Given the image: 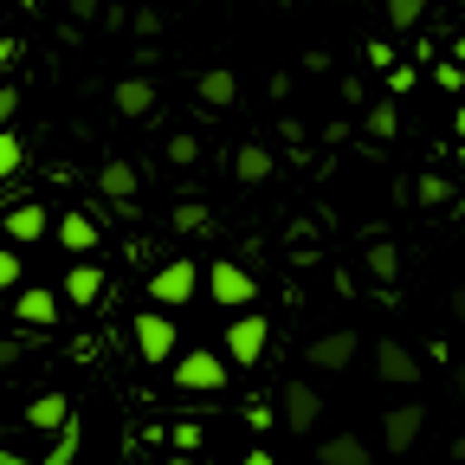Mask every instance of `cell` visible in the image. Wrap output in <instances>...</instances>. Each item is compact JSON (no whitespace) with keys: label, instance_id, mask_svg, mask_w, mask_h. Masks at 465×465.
<instances>
[{"label":"cell","instance_id":"cell-37","mask_svg":"<svg viewBox=\"0 0 465 465\" xmlns=\"http://www.w3.org/2000/svg\"><path fill=\"white\" fill-rule=\"evenodd\" d=\"M14 58H20V45H14V39H0V72H7ZM0 84H7V78H0Z\"/></svg>","mask_w":465,"mask_h":465},{"label":"cell","instance_id":"cell-23","mask_svg":"<svg viewBox=\"0 0 465 465\" xmlns=\"http://www.w3.org/2000/svg\"><path fill=\"white\" fill-rule=\"evenodd\" d=\"M381 14H388L394 33H414V26L427 20V0H381Z\"/></svg>","mask_w":465,"mask_h":465},{"label":"cell","instance_id":"cell-33","mask_svg":"<svg viewBox=\"0 0 465 465\" xmlns=\"http://www.w3.org/2000/svg\"><path fill=\"white\" fill-rule=\"evenodd\" d=\"M407 91H414V65H394L388 72V97H407Z\"/></svg>","mask_w":465,"mask_h":465},{"label":"cell","instance_id":"cell-10","mask_svg":"<svg viewBox=\"0 0 465 465\" xmlns=\"http://www.w3.org/2000/svg\"><path fill=\"white\" fill-rule=\"evenodd\" d=\"M375 375H381L388 388H414V381H420V356H414L407 342L381 336V342H375Z\"/></svg>","mask_w":465,"mask_h":465},{"label":"cell","instance_id":"cell-38","mask_svg":"<svg viewBox=\"0 0 465 465\" xmlns=\"http://www.w3.org/2000/svg\"><path fill=\"white\" fill-rule=\"evenodd\" d=\"M20 362V342H7V336H0V369H14Z\"/></svg>","mask_w":465,"mask_h":465},{"label":"cell","instance_id":"cell-16","mask_svg":"<svg viewBox=\"0 0 465 465\" xmlns=\"http://www.w3.org/2000/svg\"><path fill=\"white\" fill-rule=\"evenodd\" d=\"M52 232H58V246H65V252H97V220H91L84 207H72Z\"/></svg>","mask_w":465,"mask_h":465},{"label":"cell","instance_id":"cell-2","mask_svg":"<svg viewBox=\"0 0 465 465\" xmlns=\"http://www.w3.org/2000/svg\"><path fill=\"white\" fill-rule=\"evenodd\" d=\"M97 194H104L116 213H136V207H143V201H136V194H143V168H136L130 155L97 162Z\"/></svg>","mask_w":465,"mask_h":465},{"label":"cell","instance_id":"cell-22","mask_svg":"<svg viewBox=\"0 0 465 465\" xmlns=\"http://www.w3.org/2000/svg\"><path fill=\"white\" fill-rule=\"evenodd\" d=\"M414 201H420V207H446V201H459V188L446 182V174H440V168H427V174H420V182H414Z\"/></svg>","mask_w":465,"mask_h":465},{"label":"cell","instance_id":"cell-36","mask_svg":"<svg viewBox=\"0 0 465 465\" xmlns=\"http://www.w3.org/2000/svg\"><path fill=\"white\" fill-rule=\"evenodd\" d=\"M65 7H72V20H97V14H104V0H65Z\"/></svg>","mask_w":465,"mask_h":465},{"label":"cell","instance_id":"cell-26","mask_svg":"<svg viewBox=\"0 0 465 465\" xmlns=\"http://www.w3.org/2000/svg\"><path fill=\"white\" fill-rule=\"evenodd\" d=\"M174 232H207V207L201 201H174Z\"/></svg>","mask_w":465,"mask_h":465},{"label":"cell","instance_id":"cell-1","mask_svg":"<svg viewBox=\"0 0 465 465\" xmlns=\"http://www.w3.org/2000/svg\"><path fill=\"white\" fill-rule=\"evenodd\" d=\"M194 291H201V265L188 252H174L168 265L149 272V304H194Z\"/></svg>","mask_w":465,"mask_h":465},{"label":"cell","instance_id":"cell-3","mask_svg":"<svg viewBox=\"0 0 465 465\" xmlns=\"http://www.w3.org/2000/svg\"><path fill=\"white\" fill-rule=\"evenodd\" d=\"M265 349H272V323L259 311H240V317L226 323V362L252 369V362H265Z\"/></svg>","mask_w":465,"mask_h":465},{"label":"cell","instance_id":"cell-8","mask_svg":"<svg viewBox=\"0 0 465 465\" xmlns=\"http://www.w3.org/2000/svg\"><path fill=\"white\" fill-rule=\"evenodd\" d=\"M427 433V407L420 401H401V407H388V420H381V446L401 459V452H414V440Z\"/></svg>","mask_w":465,"mask_h":465},{"label":"cell","instance_id":"cell-32","mask_svg":"<svg viewBox=\"0 0 465 465\" xmlns=\"http://www.w3.org/2000/svg\"><path fill=\"white\" fill-rule=\"evenodd\" d=\"M130 26H136L143 39H155V33H162V14H155V7H136V14H130Z\"/></svg>","mask_w":465,"mask_h":465},{"label":"cell","instance_id":"cell-19","mask_svg":"<svg viewBox=\"0 0 465 465\" xmlns=\"http://www.w3.org/2000/svg\"><path fill=\"white\" fill-rule=\"evenodd\" d=\"M104 298V272L91 265V259H78L72 272H65V304H97Z\"/></svg>","mask_w":465,"mask_h":465},{"label":"cell","instance_id":"cell-45","mask_svg":"<svg viewBox=\"0 0 465 465\" xmlns=\"http://www.w3.org/2000/svg\"><path fill=\"white\" fill-rule=\"evenodd\" d=\"M207 465H220V459H207Z\"/></svg>","mask_w":465,"mask_h":465},{"label":"cell","instance_id":"cell-9","mask_svg":"<svg viewBox=\"0 0 465 465\" xmlns=\"http://www.w3.org/2000/svg\"><path fill=\"white\" fill-rule=\"evenodd\" d=\"M356 330H323L317 342H304V362L317 369V375H336V369H349V362H356Z\"/></svg>","mask_w":465,"mask_h":465},{"label":"cell","instance_id":"cell-15","mask_svg":"<svg viewBox=\"0 0 465 465\" xmlns=\"http://www.w3.org/2000/svg\"><path fill=\"white\" fill-rule=\"evenodd\" d=\"M194 97H201L207 110H226V104H240V78H232L226 65H213V72L194 78Z\"/></svg>","mask_w":465,"mask_h":465},{"label":"cell","instance_id":"cell-29","mask_svg":"<svg viewBox=\"0 0 465 465\" xmlns=\"http://www.w3.org/2000/svg\"><path fill=\"white\" fill-rule=\"evenodd\" d=\"M433 84H440V91H465V65H452V58H446V65H433Z\"/></svg>","mask_w":465,"mask_h":465},{"label":"cell","instance_id":"cell-34","mask_svg":"<svg viewBox=\"0 0 465 465\" xmlns=\"http://www.w3.org/2000/svg\"><path fill=\"white\" fill-rule=\"evenodd\" d=\"M336 97H342V104H375V97L362 91V78H342V84H336Z\"/></svg>","mask_w":465,"mask_h":465},{"label":"cell","instance_id":"cell-40","mask_svg":"<svg viewBox=\"0 0 465 465\" xmlns=\"http://www.w3.org/2000/svg\"><path fill=\"white\" fill-rule=\"evenodd\" d=\"M446 52H452V65H465V33H459V39H452Z\"/></svg>","mask_w":465,"mask_h":465},{"label":"cell","instance_id":"cell-27","mask_svg":"<svg viewBox=\"0 0 465 465\" xmlns=\"http://www.w3.org/2000/svg\"><path fill=\"white\" fill-rule=\"evenodd\" d=\"M246 427H252V433H265V427H278V407H272L265 394H252V401H246Z\"/></svg>","mask_w":465,"mask_h":465},{"label":"cell","instance_id":"cell-17","mask_svg":"<svg viewBox=\"0 0 465 465\" xmlns=\"http://www.w3.org/2000/svg\"><path fill=\"white\" fill-rule=\"evenodd\" d=\"M272 168H278V155L265 149V143H240V155H232V174H240L246 188H259V182H272Z\"/></svg>","mask_w":465,"mask_h":465},{"label":"cell","instance_id":"cell-7","mask_svg":"<svg viewBox=\"0 0 465 465\" xmlns=\"http://www.w3.org/2000/svg\"><path fill=\"white\" fill-rule=\"evenodd\" d=\"M174 349H182L174 323H168L162 311H143V317H136V356H143V362H182Z\"/></svg>","mask_w":465,"mask_h":465},{"label":"cell","instance_id":"cell-41","mask_svg":"<svg viewBox=\"0 0 465 465\" xmlns=\"http://www.w3.org/2000/svg\"><path fill=\"white\" fill-rule=\"evenodd\" d=\"M452 459H459V465H465V433H459V440H452Z\"/></svg>","mask_w":465,"mask_h":465},{"label":"cell","instance_id":"cell-43","mask_svg":"<svg viewBox=\"0 0 465 465\" xmlns=\"http://www.w3.org/2000/svg\"><path fill=\"white\" fill-rule=\"evenodd\" d=\"M459 136H465V104H459Z\"/></svg>","mask_w":465,"mask_h":465},{"label":"cell","instance_id":"cell-25","mask_svg":"<svg viewBox=\"0 0 465 465\" xmlns=\"http://www.w3.org/2000/svg\"><path fill=\"white\" fill-rule=\"evenodd\" d=\"M20 168H26V143H20V130H7L0 136V182H14Z\"/></svg>","mask_w":465,"mask_h":465},{"label":"cell","instance_id":"cell-44","mask_svg":"<svg viewBox=\"0 0 465 465\" xmlns=\"http://www.w3.org/2000/svg\"><path fill=\"white\" fill-rule=\"evenodd\" d=\"M459 394H465V362H459Z\"/></svg>","mask_w":465,"mask_h":465},{"label":"cell","instance_id":"cell-30","mask_svg":"<svg viewBox=\"0 0 465 465\" xmlns=\"http://www.w3.org/2000/svg\"><path fill=\"white\" fill-rule=\"evenodd\" d=\"M0 291H20V252L0 246Z\"/></svg>","mask_w":465,"mask_h":465},{"label":"cell","instance_id":"cell-6","mask_svg":"<svg viewBox=\"0 0 465 465\" xmlns=\"http://www.w3.org/2000/svg\"><path fill=\"white\" fill-rule=\"evenodd\" d=\"M207 298H213V304H252L259 284H252V272H246L240 259H213V265H207Z\"/></svg>","mask_w":465,"mask_h":465},{"label":"cell","instance_id":"cell-5","mask_svg":"<svg viewBox=\"0 0 465 465\" xmlns=\"http://www.w3.org/2000/svg\"><path fill=\"white\" fill-rule=\"evenodd\" d=\"M174 388H182V394H220L226 388V356H213V349H188V356L174 362Z\"/></svg>","mask_w":465,"mask_h":465},{"label":"cell","instance_id":"cell-35","mask_svg":"<svg viewBox=\"0 0 465 465\" xmlns=\"http://www.w3.org/2000/svg\"><path fill=\"white\" fill-rule=\"evenodd\" d=\"M194 446H201V427L182 420V427H174V452H194Z\"/></svg>","mask_w":465,"mask_h":465},{"label":"cell","instance_id":"cell-20","mask_svg":"<svg viewBox=\"0 0 465 465\" xmlns=\"http://www.w3.org/2000/svg\"><path fill=\"white\" fill-rule=\"evenodd\" d=\"M362 130H369L375 143H394V136H401V104H394V97H375V104L362 110Z\"/></svg>","mask_w":465,"mask_h":465},{"label":"cell","instance_id":"cell-28","mask_svg":"<svg viewBox=\"0 0 465 465\" xmlns=\"http://www.w3.org/2000/svg\"><path fill=\"white\" fill-rule=\"evenodd\" d=\"M14 116H20V84H0V136L14 130Z\"/></svg>","mask_w":465,"mask_h":465},{"label":"cell","instance_id":"cell-12","mask_svg":"<svg viewBox=\"0 0 465 465\" xmlns=\"http://www.w3.org/2000/svg\"><path fill=\"white\" fill-rule=\"evenodd\" d=\"M72 420H78V414H72V401H65V394H39V401L26 407V420H20V427H26V433H45V427L65 433Z\"/></svg>","mask_w":465,"mask_h":465},{"label":"cell","instance_id":"cell-4","mask_svg":"<svg viewBox=\"0 0 465 465\" xmlns=\"http://www.w3.org/2000/svg\"><path fill=\"white\" fill-rule=\"evenodd\" d=\"M317 420H323V394L311 381H284L278 388V427L284 433H311Z\"/></svg>","mask_w":465,"mask_h":465},{"label":"cell","instance_id":"cell-24","mask_svg":"<svg viewBox=\"0 0 465 465\" xmlns=\"http://www.w3.org/2000/svg\"><path fill=\"white\" fill-rule=\"evenodd\" d=\"M162 155H168V168H194V162H201V136H188V130H174V136L162 143Z\"/></svg>","mask_w":465,"mask_h":465},{"label":"cell","instance_id":"cell-39","mask_svg":"<svg viewBox=\"0 0 465 465\" xmlns=\"http://www.w3.org/2000/svg\"><path fill=\"white\" fill-rule=\"evenodd\" d=\"M452 317L465 323V284H452Z\"/></svg>","mask_w":465,"mask_h":465},{"label":"cell","instance_id":"cell-11","mask_svg":"<svg viewBox=\"0 0 465 465\" xmlns=\"http://www.w3.org/2000/svg\"><path fill=\"white\" fill-rule=\"evenodd\" d=\"M7 240L14 246H39L45 240V201H14L7 207Z\"/></svg>","mask_w":465,"mask_h":465},{"label":"cell","instance_id":"cell-18","mask_svg":"<svg viewBox=\"0 0 465 465\" xmlns=\"http://www.w3.org/2000/svg\"><path fill=\"white\" fill-rule=\"evenodd\" d=\"M317 459H323V465H375L362 433H330V440L317 446Z\"/></svg>","mask_w":465,"mask_h":465},{"label":"cell","instance_id":"cell-42","mask_svg":"<svg viewBox=\"0 0 465 465\" xmlns=\"http://www.w3.org/2000/svg\"><path fill=\"white\" fill-rule=\"evenodd\" d=\"M246 465H272V452H252V459H246Z\"/></svg>","mask_w":465,"mask_h":465},{"label":"cell","instance_id":"cell-13","mask_svg":"<svg viewBox=\"0 0 465 465\" xmlns=\"http://www.w3.org/2000/svg\"><path fill=\"white\" fill-rule=\"evenodd\" d=\"M110 104H116V116H130V124H136V116L155 110V84H149V78H116Z\"/></svg>","mask_w":465,"mask_h":465},{"label":"cell","instance_id":"cell-14","mask_svg":"<svg viewBox=\"0 0 465 465\" xmlns=\"http://www.w3.org/2000/svg\"><path fill=\"white\" fill-rule=\"evenodd\" d=\"M14 317H20V323H33V330H52V317H58V298H52L45 284H26L20 298H14Z\"/></svg>","mask_w":465,"mask_h":465},{"label":"cell","instance_id":"cell-31","mask_svg":"<svg viewBox=\"0 0 465 465\" xmlns=\"http://www.w3.org/2000/svg\"><path fill=\"white\" fill-rule=\"evenodd\" d=\"M362 58H369L375 72H394V45H388V39H369V52H362Z\"/></svg>","mask_w":465,"mask_h":465},{"label":"cell","instance_id":"cell-21","mask_svg":"<svg viewBox=\"0 0 465 465\" xmlns=\"http://www.w3.org/2000/svg\"><path fill=\"white\" fill-rule=\"evenodd\" d=\"M362 272H369L375 284H394V278H401V246H388V240H375V246L362 252Z\"/></svg>","mask_w":465,"mask_h":465}]
</instances>
